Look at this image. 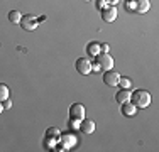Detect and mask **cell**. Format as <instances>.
<instances>
[{"instance_id":"12","label":"cell","mask_w":159,"mask_h":152,"mask_svg":"<svg viewBox=\"0 0 159 152\" xmlns=\"http://www.w3.org/2000/svg\"><path fill=\"white\" fill-rule=\"evenodd\" d=\"M122 106V113L124 115H127V117H132V115H135V110H137V106H135L134 103H132V101H125V103H122L120 105Z\"/></svg>"},{"instance_id":"23","label":"cell","mask_w":159,"mask_h":152,"mask_svg":"<svg viewBox=\"0 0 159 152\" xmlns=\"http://www.w3.org/2000/svg\"><path fill=\"white\" fill-rule=\"evenodd\" d=\"M3 110H5V108H3V103H2V101H0V113H2Z\"/></svg>"},{"instance_id":"9","label":"cell","mask_w":159,"mask_h":152,"mask_svg":"<svg viewBox=\"0 0 159 152\" xmlns=\"http://www.w3.org/2000/svg\"><path fill=\"white\" fill-rule=\"evenodd\" d=\"M80 130L83 132L85 135H90V134H93L95 132V122L93 120H88V118H83L81 122H80Z\"/></svg>"},{"instance_id":"2","label":"cell","mask_w":159,"mask_h":152,"mask_svg":"<svg viewBox=\"0 0 159 152\" xmlns=\"http://www.w3.org/2000/svg\"><path fill=\"white\" fill-rule=\"evenodd\" d=\"M97 63L100 64V68L103 71H108L113 68V58L108 52H100V54L97 56Z\"/></svg>"},{"instance_id":"19","label":"cell","mask_w":159,"mask_h":152,"mask_svg":"<svg viewBox=\"0 0 159 152\" xmlns=\"http://www.w3.org/2000/svg\"><path fill=\"white\" fill-rule=\"evenodd\" d=\"M110 51V46L108 44H100V52H108Z\"/></svg>"},{"instance_id":"21","label":"cell","mask_w":159,"mask_h":152,"mask_svg":"<svg viewBox=\"0 0 159 152\" xmlns=\"http://www.w3.org/2000/svg\"><path fill=\"white\" fill-rule=\"evenodd\" d=\"M92 71H95V73H98V71H102L100 64H98V63H95V64H92Z\"/></svg>"},{"instance_id":"22","label":"cell","mask_w":159,"mask_h":152,"mask_svg":"<svg viewBox=\"0 0 159 152\" xmlns=\"http://www.w3.org/2000/svg\"><path fill=\"white\" fill-rule=\"evenodd\" d=\"M107 2V5H117V3H120V0H105Z\"/></svg>"},{"instance_id":"20","label":"cell","mask_w":159,"mask_h":152,"mask_svg":"<svg viewBox=\"0 0 159 152\" xmlns=\"http://www.w3.org/2000/svg\"><path fill=\"white\" fill-rule=\"evenodd\" d=\"M97 5H98V9H105V7H107V2H105V0H98V3H97Z\"/></svg>"},{"instance_id":"16","label":"cell","mask_w":159,"mask_h":152,"mask_svg":"<svg viewBox=\"0 0 159 152\" xmlns=\"http://www.w3.org/2000/svg\"><path fill=\"white\" fill-rule=\"evenodd\" d=\"M20 19H22V14L19 12V10H10V12H9V20L12 22V24L20 22Z\"/></svg>"},{"instance_id":"8","label":"cell","mask_w":159,"mask_h":152,"mask_svg":"<svg viewBox=\"0 0 159 152\" xmlns=\"http://www.w3.org/2000/svg\"><path fill=\"white\" fill-rule=\"evenodd\" d=\"M102 12V19L105 22H113L117 19V7L115 5H107L105 9L100 10Z\"/></svg>"},{"instance_id":"13","label":"cell","mask_w":159,"mask_h":152,"mask_svg":"<svg viewBox=\"0 0 159 152\" xmlns=\"http://www.w3.org/2000/svg\"><path fill=\"white\" fill-rule=\"evenodd\" d=\"M86 54L92 56V58H97V56L100 54V44H97V42H90L88 46H86Z\"/></svg>"},{"instance_id":"6","label":"cell","mask_w":159,"mask_h":152,"mask_svg":"<svg viewBox=\"0 0 159 152\" xmlns=\"http://www.w3.org/2000/svg\"><path fill=\"white\" fill-rule=\"evenodd\" d=\"M119 79H120V74L117 73V71H113V69L105 71V74H103V83H105L107 86H119Z\"/></svg>"},{"instance_id":"1","label":"cell","mask_w":159,"mask_h":152,"mask_svg":"<svg viewBox=\"0 0 159 152\" xmlns=\"http://www.w3.org/2000/svg\"><path fill=\"white\" fill-rule=\"evenodd\" d=\"M130 101L137 108H146L151 103V93L146 90H135L134 93H130Z\"/></svg>"},{"instance_id":"5","label":"cell","mask_w":159,"mask_h":152,"mask_svg":"<svg viewBox=\"0 0 159 152\" xmlns=\"http://www.w3.org/2000/svg\"><path fill=\"white\" fill-rule=\"evenodd\" d=\"M70 118L81 122L83 118H85V106H83L81 103H73L71 108H70Z\"/></svg>"},{"instance_id":"18","label":"cell","mask_w":159,"mask_h":152,"mask_svg":"<svg viewBox=\"0 0 159 152\" xmlns=\"http://www.w3.org/2000/svg\"><path fill=\"white\" fill-rule=\"evenodd\" d=\"M2 103H3V108H5V110H9V108H12V101H10V100H9V98H7V100H3V101H2Z\"/></svg>"},{"instance_id":"14","label":"cell","mask_w":159,"mask_h":152,"mask_svg":"<svg viewBox=\"0 0 159 152\" xmlns=\"http://www.w3.org/2000/svg\"><path fill=\"white\" fill-rule=\"evenodd\" d=\"M46 137L48 139H52V140H59L61 132H59V128H56V127H49L46 130Z\"/></svg>"},{"instance_id":"3","label":"cell","mask_w":159,"mask_h":152,"mask_svg":"<svg viewBox=\"0 0 159 152\" xmlns=\"http://www.w3.org/2000/svg\"><path fill=\"white\" fill-rule=\"evenodd\" d=\"M76 137H75L73 134H61V137H59V145L63 147V150H70L73 149L75 145H76Z\"/></svg>"},{"instance_id":"4","label":"cell","mask_w":159,"mask_h":152,"mask_svg":"<svg viewBox=\"0 0 159 152\" xmlns=\"http://www.w3.org/2000/svg\"><path fill=\"white\" fill-rule=\"evenodd\" d=\"M37 17H34V15H22V19H20V22L19 24L22 25V29L24 30H34L37 27Z\"/></svg>"},{"instance_id":"11","label":"cell","mask_w":159,"mask_h":152,"mask_svg":"<svg viewBox=\"0 0 159 152\" xmlns=\"http://www.w3.org/2000/svg\"><path fill=\"white\" fill-rule=\"evenodd\" d=\"M130 93H132L130 90H125V88H122V90L119 91V93L115 95V100H117V103H119V105H122V103H125V101H130Z\"/></svg>"},{"instance_id":"10","label":"cell","mask_w":159,"mask_h":152,"mask_svg":"<svg viewBox=\"0 0 159 152\" xmlns=\"http://www.w3.org/2000/svg\"><path fill=\"white\" fill-rule=\"evenodd\" d=\"M151 9V2L149 0H134V10L137 14H146Z\"/></svg>"},{"instance_id":"15","label":"cell","mask_w":159,"mask_h":152,"mask_svg":"<svg viewBox=\"0 0 159 152\" xmlns=\"http://www.w3.org/2000/svg\"><path fill=\"white\" fill-rule=\"evenodd\" d=\"M9 96H10V90H9V86H7L5 83H0V101L7 100Z\"/></svg>"},{"instance_id":"17","label":"cell","mask_w":159,"mask_h":152,"mask_svg":"<svg viewBox=\"0 0 159 152\" xmlns=\"http://www.w3.org/2000/svg\"><path fill=\"white\" fill-rule=\"evenodd\" d=\"M119 85L122 86V88H125V90H130V86H132V81L129 78H125V76H122V78L119 79Z\"/></svg>"},{"instance_id":"7","label":"cell","mask_w":159,"mask_h":152,"mask_svg":"<svg viewBox=\"0 0 159 152\" xmlns=\"http://www.w3.org/2000/svg\"><path fill=\"white\" fill-rule=\"evenodd\" d=\"M76 71L80 74H90L92 73V63L88 58H80L76 59Z\"/></svg>"},{"instance_id":"24","label":"cell","mask_w":159,"mask_h":152,"mask_svg":"<svg viewBox=\"0 0 159 152\" xmlns=\"http://www.w3.org/2000/svg\"><path fill=\"white\" fill-rule=\"evenodd\" d=\"M85 2H92V0H85Z\"/></svg>"}]
</instances>
